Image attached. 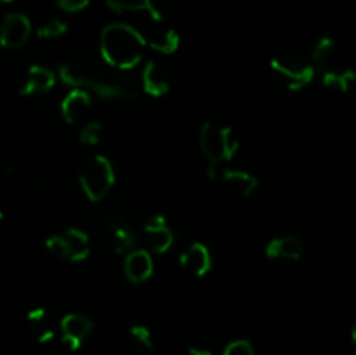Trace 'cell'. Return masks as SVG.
I'll use <instances>...</instances> for the list:
<instances>
[{
  "label": "cell",
  "mask_w": 356,
  "mask_h": 355,
  "mask_svg": "<svg viewBox=\"0 0 356 355\" xmlns=\"http://www.w3.org/2000/svg\"><path fill=\"white\" fill-rule=\"evenodd\" d=\"M58 77L65 86L73 89H83L96 94L101 100H132L138 96V87L120 77L104 75L101 72H89L75 65H61Z\"/></svg>",
  "instance_id": "obj_2"
},
{
  "label": "cell",
  "mask_w": 356,
  "mask_h": 355,
  "mask_svg": "<svg viewBox=\"0 0 356 355\" xmlns=\"http://www.w3.org/2000/svg\"><path fill=\"white\" fill-rule=\"evenodd\" d=\"M101 134H103V125L99 122H87L82 129H80V143L86 146H96L101 141Z\"/></svg>",
  "instance_id": "obj_23"
},
{
  "label": "cell",
  "mask_w": 356,
  "mask_h": 355,
  "mask_svg": "<svg viewBox=\"0 0 356 355\" xmlns=\"http://www.w3.org/2000/svg\"><path fill=\"white\" fill-rule=\"evenodd\" d=\"M221 355H256V350L249 340H235L226 345Z\"/></svg>",
  "instance_id": "obj_24"
},
{
  "label": "cell",
  "mask_w": 356,
  "mask_h": 355,
  "mask_svg": "<svg viewBox=\"0 0 356 355\" xmlns=\"http://www.w3.org/2000/svg\"><path fill=\"white\" fill-rule=\"evenodd\" d=\"M190 355H214V354L209 350H204V348H190Z\"/></svg>",
  "instance_id": "obj_31"
},
{
  "label": "cell",
  "mask_w": 356,
  "mask_h": 355,
  "mask_svg": "<svg viewBox=\"0 0 356 355\" xmlns=\"http://www.w3.org/2000/svg\"><path fill=\"white\" fill-rule=\"evenodd\" d=\"M2 2H14V0H2Z\"/></svg>",
  "instance_id": "obj_34"
},
{
  "label": "cell",
  "mask_w": 356,
  "mask_h": 355,
  "mask_svg": "<svg viewBox=\"0 0 356 355\" xmlns=\"http://www.w3.org/2000/svg\"><path fill=\"white\" fill-rule=\"evenodd\" d=\"M148 47L139 30L125 23H111L103 28L99 51L104 63L118 70H131L141 63L143 52Z\"/></svg>",
  "instance_id": "obj_1"
},
{
  "label": "cell",
  "mask_w": 356,
  "mask_h": 355,
  "mask_svg": "<svg viewBox=\"0 0 356 355\" xmlns=\"http://www.w3.org/2000/svg\"><path fill=\"white\" fill-rule=\"evenodd\" d=\"M3 218V209H2V202H0V219Z\"/></svg>",
  "instance_id": "obj_33"
},
{
  "label": "cell",
  "mask_w": 356,
  "mask_h": 355,
  "mask_svg": "<svg viewBox=\"0 0 356 355\" xmlns=\"http://www.w3.org/2000/svg\"><path fill=\"white\" fill-rule=\"evenodd\" d=\"M68 31V24L61 19H51L47 23L42 24L37 30V37L44 38V40H52V38H59Z\"/></svg>",
  "instance_id": "obj_22"
},
{
  "label": "cell",
  "mask_w": 356,
  "mask_h": 355,
  "mask_svg": "<svg viewBox=\"0 0 356 355\" xmlns=\"http://www.w3.org/2000/svg\"><path fill=\"white\" fill-rule=\"evenodd\" d=\"M312 58L323 70L336 68L339 61V45L332 37H320L313 45Z\"/></svg>",
  "instance_id": "obj_18"
},
{
  "label": "cell",
  "mask_w": 356,
  "mask_h": 355,
  "mask_svg": "<svg viewBox=\"0 0 356 355\" xmlns=\"http://www.w3.org/2000/svg\"><path fill=\"white\" fill-rule=\"evenodd\" d=\"M270 68L292 93H299L312 86L316 75L315 65L296 54L277 56L270 61Z\"/></svg>",
  "instance_id": "obj_5"
},
{
  "label": "cell",
  "mask_w": 356,
  "mask_h": 355,
  "mask_svg": "<svg viewBox=\"0 0 356 355\" xmlns=\"http://www.w3.org/2000/svg\"><path fill=\"white\" fill-rule=\"evenodd\" d=\"M66 247V260L73 263H82L90 254V242L86 232L79 228H68L61 233Z\"/></svg>",
  "instance_id": "obj_15"
},
{
  "label": "cell",
  "mask_w": 356,
  "mask_h": 355,
  "mask_svg": "<svg viewBox=\"0 0 356 355\" xmlns=\"http://www.w3.org/2000/svg\"><path fill=\"white\" fill-rule=\"evenodd\" d=\"M264 253H266V258H270V260L298 261L305 254V246H302V242L298 237H278V239L268 242Z\"/></svg>",
  "instance_id": "obj_14"
},
{
  "label": "cell",
  "mask_w": 356,
  "mask_h": 355,
  "mask_svg": "<svg viewBox=\"0 0 356 355\" xmlns=\"http://www.w3.org/2000/svg\"><path fill=\"white\" fill-rule=\"evenodd\" d=\"M141 86L146 94L153 97H162L169 94L170 79L165 68L156 61H148L141 73Z\"/></svg>",
  "instance_id": "obj_12"
},
{
  "label": "cell",
  "mask_w": 356,
  "mask_h": 355,
  "mask_svg": "<svg viewBox=\"0 0 356 355\" xmlns=\"http://www.w3.org/2000/svg\"><path fill=\"white\" fill-rule=\"evenodd\" d=\"M222 181L228 188H232L233 191H236L242 197H249L254 194L257 187H259V180H257L254 174L245 173V171L238 169H226L221 174Z\"/></svg>",
  "instance_id": "obj_17"
},
{
  "label": "cell",
  "mask_w": 356,
  "mask_h": 355,
  "mask_svg": "<svg viewBox=\"0 0 356 355\" xmlns=\"http://www.w3.org/2000/svg\"><path fill=\"white\" fill-rule=\"evenodd\" d=\"M26 319L30 322H42L45 319V310L42 306H37V308H31L30 312L26 313Z\"/></svg>",
  "instance_id": "obj_28"
},
{
  "label": "cell",
  "mask_w": 356,
  "mask_h": 355,
  "mask_svg": "<svg viewBox=\"0 0 356 355\" xmlns=\"http://www.w3.org/2000/svg\"><path fill=\"white\" fill-rule=\"evenodd\" d=\"M45 247H47L49 253L56 254L59 258H65L66 260V247L65 240H63V235H52L45 240Z\"/></svg>",
  "instance_id": "obj_26"
},
{
  "label": "cell",
  "mask_w": 356,
  "mask_h": 355,
  "mask_svg": "<svg viewBox=\"0 0 356 355\" xmlns=\"http://www.w3.org/2000/svg\"><path fill=\"white\" fill-rule=\"evenodd\" d=\"M113 240L115 251H117L118 254L131 253L132 249H136V244H138L134 232H132L127 225L113 226Z\"/></svg>",
  "instance_id": "obj_21"
},
{
  "label": "cell",
  "mask_w": 356,
  "mask_h": 355,
  "mask_svg": "<svg viewBox=\"0 0 356 355\" xmlns=\"http://www.w3.org/2000/svg\"><path fill=\"white\" fill-rule=\"evenodd\" d=\"M356 82V73L351 68H327L322 73V86L329 93L346 94Z\"/></svg>",
  "instance_id": "obj_16"
},
{
  "label": "cell",
  "mask_w": 356,
  "mask_h": 355,
  "mask_svg": "<svg viewBox=\"0 0 356 355\" xmlns=\"http://www.w3.org/2000/svg\"><path fill=\"white\" fill-rule=\"evenodd\" d=\"M145 235L149 249L155 254L167 253L174 244L172 230L167 225L165 216L162 214H153L152 218H148L145 225Z\"/></svg>",
  "instance_id": "obj_8"
},
{
  "label": "cell",
  "mask_w": 356,
  "mask_h": 355,
  "mask_svg": "<svg viewBox=\"0 0 356 355\" xmlns=\"http://www.w3.org/2000/svg\"><path fill=\"white\" fill-rule=\"evenodd\" d=\"M179 265L195 277H205L212 270V254L202 242H193L179 256Z\"/></svg>",
  "instance_id": "obj_9"
},
{
  "label": "cell",
  "mask_w": 356,
  "mask_h": 355,
  "mask_svg": "<svg viewBox=\"0 0 356 355\" xmlns=\"http://www.w3.org/2000/svg\"><path fill=\"white\" fill-rule=\"evenodd\" d=\"M207 178L211 181H214L216 178H219V173H218V164H209L207 167Z\"/></svg>",
  "instance_id": "obj_30"
},
{
  "label": "cell",
  "mask_w": 356,
  "mask_h": 355,
  "mask_svg": "<svg viewBox=\"0 0 356 355\" xmlns=\"http://www.w3.org/2000/svg\"><path fill=\"white\" fill-rule=\"evenodd\" d=\"M31 35V23L24 14L10 13L0 26V45L6 49H19Z\"/></svg>",
  "instance_id": "obj_6"
},
{
  "label": "cell",
  "mask_w": 356,
  "mask_h": 355,
  "mask_svg": "<svg viewBox=\"0 0 356 355\" xmlns=\"http://www.w3.org/2000/svg\"><path fill=\"white\" fill-rule=\"evenodd\" d=\"M131 336L138 341L141 347L145 348H152L153 347V338H152V331L148 329L143 324H138V326L131 327Z\"/></svg>",
  "instance_id": "obj_25"
},
{
  "label": "cell",
  "mask_w": 356,
  "mask_h": 355,
  "mask_svg": "<svg viewBox=\"0 0 356 355\" xmlns=\"http://www.w3.org/2000/svg\"><path fill=\"white\" fill-rule=\"evenodd\" d=\"M92 104V94L83 89H73L63 97L61 101V115L66 124H75L79 118L89 111Z\"/></svg>",
  "instance_id": "obj_13"
},
{
  "label": "cell",
  "mask_w": 356,
  "mask_h": 355,
  "mask_svg": "<svg viewBox=\"0 0 356 355\" xmlns=\"http://www.w3.org/2000/svg\"><path fill=\"white\" fill-rule=\"evenodd\" d=\"M79 183L90 202L103 200L115 184V169L110 159L104 155L90 157L80 169Z\"/></svg>",
  "instance_id": "obj_4"
},
{
  "label": "cell",
  "mask_w": 356,
  "mask_h": 355,
  "mask_svg": "<svg viewBox=\"0 0 356 355\" xmlns=\"http://www.w3.org/2000/svg\"><path fill=\"white\" fill-rule=\"evenodd\" d=\"M90 3V0H58L59 9H63L65 13H80V10L86 9Z\"/></svg>",
  "instance_id": "obj_27"
},
{
  "label": "cell",
  "mask_w": 356,
  "mask_h": 355,
  "mask_svg": "<svg viewBox=\"0 0 356 355\" xmlns=\"http://www.w3.org/2000/svg\"><path fill=\"white\" fill-rule=\"evenodd\" d=\"M59 329H61L63 341L68 345L70 350L76 352L82 348L83 341L92 331V320L80 313H68L59 322Z\"/></svg>",
  "instance_id": "obj_7"
},
{
  "label": "cell",
  "mask_w": 356,
  "mask_h": 355,
  "mask_svg": "<svg viewBox=\"0 0 356 355\" xmlns=\"http://www.w3.org/2000/svg\"><path fill=\"white\" fill-rule=\"evenodd\" d=\"M179 33L176 30H172V28H167V30L160 31V33L153 35L149 40H146V45L149 49H153L156 52H162V54H172V52H176L179 49Z\"/></svg>",
  "instance_id": "obj_20"
},
{
  "label": "cell",
  "mask_w": 356,
  "mask_h": 355,
  "mask_svg": "<svg viewBox=\"0 0 356 355\" xmlns=\"http://www.w3.org/2000/svg\"><path fill=\"white\" fill-rule=\"evenodd\" d=\"M351 338H353V341H355V345H356V324L353 326V331H351Z\"/></svg>",
  "instance_id": "obj_32"
},
{
  "label": "cell",
  "mask_w": 356,
  "mask_h": 355,
  "mask_svg": "<svg viewBox=\"0 0 356 355\" xmlns=\"http://www.w3.org/2000/svg\"><path fill=\"white\" fill-rule=\"evenodd\" d=\"M56 338V334H54V331H51V329H45V331H42L40 334H38V343H42V345H45V343H49V341H52Z\"/></svg>",
  "instance_id": "obj_29"
},
{
  "label": "cell",
  "mask_w": 356,
  "mask_h": 355,
  "mask_svg": "<svg viewBox=\"0 0 356 355\" xmlns=\"http://www.w3.org/2000/svg\"><path fill=\"white\" fill-rule=\"evenodd\" d=\"M153 270V258L148 251L145 249H132L127 253L124 261V271L125 277L132 282V284H143L148 278H152Z\"/></svg>",
  "instance_id": "obj_10"
},
{
  "label": "cell",
  "mask_w": 356,
  "mask_h": 355,
  "mask_svg": "<svg viewBox=\"0 0 356 355\" xmlns=\"http://www.w3.org/2000/svg\"><path fill=\"white\" fill-rule=\"evenodd\" d=\"M200 150L209 160V164H222L235 159L240 148V141L232 127L218 125L214 122H205L198 134Z\"/></svg>",
  "instance_id": "obj_3"
},
{
  "label": "cell",
  "mask_w": 356,
  "mask_h": 355,
  "mask_svg": "<svg viewBox=\"0 0 356 355\" xmlns=\"http://www.w3.org/2000/svg\"><path fill=\"white\" fill-rule=\"evenodd\" d=\"M108 7L115 13H139V10H148L153 21H163V14L159 7L153 3V0H106Z\"/></svg>",
  "instance_id": "obj_19"
},
{
  "label": "cell",
  "mask_w": 356,
  "mask_h": 355,
  "mask_svg": "<svg viewBox=\"0 0 356 355\" xmlns=\"http://www.w3.org/2000/svg\"><path fill=\"white\" fill-rule=\"evenodd\" d=\"M56 73L42 65H31L28 68L24 82L21 86V96H33V94H47L54 89Z\"/></svg>",
  "instance_id": "obj_11"
}]
</instances>
